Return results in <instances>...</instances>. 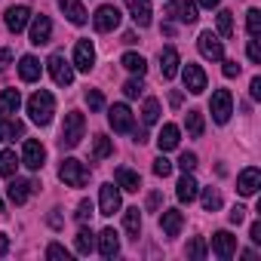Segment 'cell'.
<instances>
[{"label":"cell","mask_w":261,"mask_h":261,"mask_svg":"<svg viewBox=\"0 0 261 261\" xmlns=\"http://www.w3.org/2000/svg\"><path fill=\"white\" fill-rule=\"evenodd\" d=\"M28 114H31V120H34L37 126H46V123L53 120V114H56V98H53V92L37 89V92L28 98Z\"/></svg>","instance_id":"1"},{"label":"cell","mask_w":261,"mask_h":261,"mask_svg":"<svg viewBox=\"0 0 261 261\" xmlns=\"http://www.w3.org/2000/svg\"><path fill=\"white\" fill-rule=\"evenodd\" d=\"M83 133H86V120H83V114H80V111H71V114H65V126H62V139H59V145H62V148H77L80 139H83Z\"/></svg>","instance_id":"2"},{"label":"cell","mask_w":261,"mask_h":261,"mask_svg":"<svg viewBox=\"0 0 261 261\" xmlns=\"http://www.w3.org/2000/svg\"><path fill=\"white\" fill-rule=\"evenodd\" d=\"M59 178H62L68 188H83V185L89 181V169H86L80 160L68 157V160H62V166H59Z\"/></svg>","instance_id":"3"},{"label":"cell","mask_w":261,"mask_h":261,"mask_svg":"<svg viewBox=\"0 0 261 261\" xmlns=\"http://www.w3.org/2000/svg\"><path fill=\"white\" fill-rule=\"evenodd\" d=\"M46 65H49V74H53V80H56L59 86H71V83H74V65H71L62 53H53Z\"/></svg>","instance_id":"4"},{"label":"cell","mask_w":261,"mask_h":261,"mask_svg":"<svg viewBox=\"0 0 261 261\" xmlns=\"http://www.w3.org/2000/svg\"><path fill=\"white\" fill-rule=\"evenodd\" d=\"M108 123H111L114 133H133V129H136V120H133L129 105H114L108 111Z\"/></svg>","instance_id":"5"},{"label":"cell","mask_w":261,"mask_h":261,"mask_svg":"<svg viewBox=\"0 0 261 261\" xmlns=\"http://www.w3.org/2000/svg\"><path fill=\"white\" fill-rule=\"evenodd\" d=\"M209 108H212V120H215V123H227L230 114H233V98H230V92H227V89H215Z\"/></svg>","instance_id":"6"},{"label":"cell","mask_w":261,"mask_h":261,"mask_svg":"<svg viewBox=\"0 0 261 261\" xmlns=\"http://www.w3.org/2000/svg\"><path fill=\"white\" fill-rule=\"evenodd\" d=\"M166 16H169L172 22L194 25V22H197V4H191V0H172V4L166 7Z\"/></svg>","instance_id":"7"},{"label":"cell","mask_w":261,"mask_h":261,"mask_svg":"<svg viewBox=\"0 0 261 261\" xmlns=\"http://www.w3.org/2000/svg\"><path fill=\"white\" fill-rule=\"evenodd\" d=\"M92 25H95V31H101V34L114 31V28L120 25V10H117V7H111V4L98 7V10H95V16H92Z\"/></svg>","instance_id":"8"},{"label":"cell","mask_w":261,"mask_h":261,"mask_svg":"<svg viewBox=\"0 0 261 261\" xmlns=\"http://www.w3.org/2000/svg\"><path fill=\"white\" fill-rule=\"evenodd\" d=\"M197 46H200L203 59H212V62H221V59H224V43H221L212 31H203V34L197 37Z\"/></svg>","instance_id":"9"},{"label":"cell","mask_w":261,"mask_h":261,"mask_svg":"<svg viewBox=\"0 0 261 261\" xmlns=\"http://www.w3.org/2000/svg\"><path fill=\"white\" fill-rule=\"evenodd\" d=\"M22 163L28 166V169H43V163H46V148L40 145V142H34V139H28L25 142V148H22Z\"/></svg>","instance_id":"10"},{"label":"cell","mask_w":261,"mask_h":261,"mask_svg":"<svg viewBox=\"0 0 261 261\" xmlns=\"http://www.w3.org/2000/svg\"><path fill=\"white\" fill-rule=\"evenodd\" d=\"M181 77H185V89H188V92L200 95V92L206 89V71H203L200 65L188 62V65H185V71H181Z\"/></svg>","instance_id":"11"},{"label":"cell","mask_w":261,"mask_h":261,"mask_svg":"<svg viewBox=\"0 0 261 261\" xmlns=\"http://www.w3.org/2000/svg\"><path fill=\"white\" fill-rule=\"evenodd\" d=\"M92 65H95V46H92L89 40H80V43L74 46V68L83 71V74H89Z\"/></svg>","instance_id":"12"},{"label":"cell","mask_w":261,"mask_h":261,"mask_svg":"<svg viewBox=\"0 0 261 261\" xmlns=\"http://www.w3.org/2000/svg\"><path fill=\"white\" fill-rule=\"evenodd\" d=\"M212 252H215L221 261L233 258V255H237V237L227 233V230H218V233L212 237Z\"/></svg>","instance_id":"13"},{"label":"cell","mask_w":261,"mask_h":261,"mask_svg":"<svg viewBox=\"0 0 261 261\" xmlns=\"http://www.w3.org/2000/svg\"><path fill=\"white\" fill-rule=\"evenodd\" d=\"M4 22H7V28H10L13 34H19V31H25V25L31 22V10H28L25 4L10 7V10H7V16H4Z\"/></svg>","instance_id":"14"},{"label":"cell","mask_w":261,"mask_h":261,"mask_svg":"<svg viewBox=\"0 0 261 261\" xmlns=\"http://www.w3.org/2000/svg\"><path fill=\"white\" fill-rule=\"evenodd\" d=\"M34 191H37V185H34V181H28V178H13V181H10V188H7L10 203H16V206H22Z\"/></svg>","instance_id":"15"},{"label":"cell","mask_w":261,"mask_h":261,"mask_svg":"<svg viewBox=\"0 0 261 261\" xmlns=\"http://www.w3.org/2000/svg\"><path fill=\"white\" fill-rule=\"evenodd\" d=\"M98 209H101V215H114L120 209V188L101 185V191H98Z\"/></svg>","instance_id":"16"},{"label":"cell","mask_w":261,"mask_h":261,"mask_svg":"<svg viewBox=\"0 0 261 261\" xmlns=\"http://www.w3.org/2000/svg\"><path fill=\"white\" fill-rule=\"evenodd\" d=\"M126 10L133 13V22L139 25V28H148L151 25V0H126Z\"/></svg>","instance_id":"17"},{"label":"cell","mask_w":261,"mask_h":261,"mask_svg":"<svg viewBox=\"0 0 261 261\" xmlns=\"http://www.w3.org/2000/svg\"><path fill=\"white\" fill-rule=\"evenodd\" d=\"M49 37H53L49 16H34V22H31V43L34 46H43V43H49Z\"/></svg>","instance_id":"18"},{"label":"cell","mask_w":261,"mask_h":261,"mask_svg":"<svg viewBox=\"0 0 261 261\" xmlns=\"http://www.w3.org/2000/svg\"><path fill=\"white\" fill-rule=\"evenodd\" d=\"M258 188H261V172H258L255 166L243 169V172H240V178H237V191H240L243 197H252Z\"/></svg>","instance_id":"19"},{"label":"cell","mask_w":261,"mask_h":261,"mask_svg":"<svg viewBox=\"0 0 261 261\" xmlns=\"http://www.w3.org/2000/svg\"><path fill=\"white\" fill-rule=\"evenodd\" d=\"M178 65H181V59H178L175 46L160 49V74H163V80H172V77L178 74Z\"/></svg>","instance_id":"20"},{"label":"cell","mask_w":261,"mask_h":261,"mask_svg":"<svg viewBox=\"0 0 261 261\" xmlns=\"http://www.w3.org/2000/svg\"><path fill=\"white\" fill-rule=\"evenodd\" d=\"M175 194H178V200H181V203H194V200H197V194H200L197 178H194L191 172H185V175L178 178V185H175Z\"/></svg>","instance_id":"21"},{"label":"cell","mask_w":261,"mask_h":261,"mask_svg":"<svg viewBox=\"0 0 261 261\" xmlns=\"http://www.w3.org/2000/svg\"><path fill=\"white\" fill-rule=\"evenodd\" d=\"M160 227H163L166 237H178L181 227H185V215H181L178 209H166V212L160 215Z\"/></svg>","instance_id":"22"},{"label":"cell","mask_w":261,"mask_h":261,"mask_svg":"<svg viewBox=\"0 0 261 261\" xmlns=\"http://www.w3.org/2000/svg\"><path fill=\"white\" fill-rule=\"evenodd\" d=\"M59 10L68 16V22H71V25H86V19H89L80 0H59Z\"/></svg>","instance_id":"23"},{"label":"cell","mask_w":261,"mask_h":261,"mask_svg":"<svg viewBox=\"0 0 261 261\" xmlns=\"http://www.w3.org/2000/svg\"><path fill=\"white\" fill-rule=\"evenodd\" d=\"M98 252H101L105 258H114V255L120 252V237H117L114 227H105V230L98 233Z\"/></svg>","instance_id":"24"},{"label":"cell","mask_w":261,"mask_h":261,"mask_svg":"<svg viewBox=\"0 0 261 261\" xmlns=\"http://www.w3.org/2000/svg\"><path fill=\"white\" fill-rule=\"evenodd\" d=\"M157 148H160L163 154L178 148V126H175V123H166V126L160 129V136H157Z\"/></svg>","instance_id":"25"},{"label":"cell","mask_w":261,"mask_h":261,"mask_svg":"<svg viewBox=\"0 0 261 261\" xmlns=\"http://www.w3.org/2000/svg\"><path fill=\"white\" fill-rule=\"evenodd\" d=\"M22 136H25V123L13 120V117H4V123H0V142H13V139H22Z\"/></svg>","instance_id":"26"},{"label":"cell","mask_w":261,"mask_h":261,"mask_svg":"<svg viewBox=\"0 0 261 261\" xmlns=\"http://www.w3.org/2000/svg\"><path fill=\"white\" fill-rule=\"evenodd\" d=\"M19 105H22L19 89H4L0 92V117H13L19 111Z\"/></svg>","instance_id":"27"},{"label":"cell","mask_w":261,"mask_h":261,"mask_svg":"<svg viewBox=\"0 0 261 261\" xmlns=\"http://www.w3.org/2000/svg\"><path fill=\"white\" fill-rule=\"evenodd\" d=\"M19 77H22L25 83L40 80V62H37L34 56H22V59H19Z\"/></svg>","instance_id":"28"},{"label":"cell","mask_w":261,"mask_h":261,"mask_svg":"<svg viewBox=\"0 0 261 261\" xmlns=\"http://www.w3.org/2000/svg\"><path fill=\"white\" fill-rule=\"evenodd\" d=\"M117 188H120V191H129V194H133V191H139V188H142V175L123 166V169H117Z\"/></svg>","instance_id":"29"},{"label":"cell","mask_w":261,"mask_h":261,"mask_svg":"<svg viewBox=\"0 0 261 261\" xmlns=\"http://www.w3.org/2000/svg\"><path fill=\"white\" fill-rule=\"evenodd\" d=\"M123 227H126V233L133 237V240H139V233H142V212H139V209H126Z\"/></svg>","instance_id":"30"},{"label":"cell","mask_w":261,"mask_h":261,"mask_svg":"<svg viewBox=\"0 0 261 261\" xmlns=\"http://www.w3.org/2000/svg\"><path fill=\"white\" fill-rule=\"evenodd\" d=\"M120 65H123V68H126L129 74H139V77H142V74L148 71V62H145V59H142L139 53H126V56L120 59Z\"/></svg>","instance_id":"31"},{"label":"cell","mask_w":261,"mask_h":261,"mask_svg":"<svg viewBox=\"0 0 261 261\" xmlns=\"http://www.w3.org/2000/svg\"><path fill=\"white\" fill-rule=\"evenodd\" d=\"M74 246H77V252H80V255H89V252H92V246H95L92 230H89V227H80V230H77V237H74Z\"/></svg>","instance_id":"32"},{"label":"cell","mask_w":261,"mask_h":261,"mask_svg":"<svg viewBox=\"0 0 261 261\" xmlns=\"http://www.w3.org/2000/svg\"><path fill=\"white\" fill-rule=\"evenodd\" d=\"M22 160L16 157V151H4L0 154V175H7V178H13L16 175V166H19Z\"/></svg>","instance_id":"33"},{"label":"cell","mask_w":261,"mask_h":261,"mask_svg":"<svg viewBox=\"0 0 261 261\" xmlns=\"http://www.w3.org/2000/svg\"><path fill=\"white\" fill-rule=\"evenodd\" d=\"M142 120H145V126H154V123L160 120V101H157V98H145Z\"/></svg>","instance_id":"34"},{"label":"cell","mask_w":261,"mask_h":261,"mask_svg":"<svg viewBox=\"0 0 261 261\" xmlns=\"http://www.w3.org/2000/svg\"><path fill=\"white\" fill-rule=\"evenodd\" d=\"M114 154V142L108 136H95V148H92V160H105Z\"/></svg>","instance_id":"35"},{"label":"cell","mask_w":261,"mask_h":261,"mask_svg":"<svg viewBox=\"0 0 261 261\" xmlns=\"http://www.w3.org/2000/svg\"><path fill=\"white\" fill-rule=\"evenodd\" d=\"M185 123H188V133H191L194 139H200V136H203V129H206V123H203V114H200V111H188Z\"/></svg>","instance_id":"36"},{"label":"cell","mask_w":261,"mask_h":261,"mask_svg":"<svg viewBox=\"0 0 261 261\" xmlns=\"http://www.w3.org/2000/svg\"><path fill=\"white\" fill-rule=\"evenodd\" d=\"M203 209H206V212H218V209H221V194H218V188H206V191H203Z\"/></svg>","instance_id":"37"},{"label":"cell","mask_w":261,"mask_h":261,"mask_svg":"<svg viewBox=\"0 0 261 261\" xmlns=\"http://www.w3.org/2000/svg\"><path fill=\"white\" fill-rule=\"evenodd\" d=\"M218 34L221 37H230L233 34V13L230 10H221L218 13Z\"/></svg>","instance_id":"38"},{"label":"cell","mask_w":261,"mask_h":261,"mask_svg":"<svg viewBox=\"0 0 261 261\" xmlns=\"http://www.w3.org/2000/svg\"><path fill=\"white\" fill-rule=\"evenodd\" d=\"M246 28H249L252 37L261 34V13H258V10H249V13H246Z\"/></svg>","instance_id":"39"},{"label":"cell","mask_w":261,"mask_h":261,"mask_svg":"<svg viewBox=\"0 0 261 261\" xmlns=\"http://www.w3.org/2000/svg\"><path fill=\"white\" fill-rule=\"evenodd\" d=\"M86 105H89V111H101L105 108V95L98 89H86Z\"/></svg>","instance_id":"40"},{"label":"cell","mask_w":261,"mask_h":261,"mask_svg":"<svg viewBox=\"0 0 261 261\" xmlns=\"http://www.w3.org/2000/svg\"><path fill=\"white\" fill-rule=\"evenodd\" d=\"M188 258H197V261H200V258H206V243H203L200 237L188 243Z\"/></svg>","instance_id":"41"},{"label":"cell","mask_w":261,"mask_h":261,"mask_svg":"<svg viewBox=\"0 0 261 261\" xmlns=\"http://www.w3.org/2000/svg\"><path fill=\"white\" fill-rule=\"evenodd\" d=\"M46 258H56V261H68V258H71V252H68L65 246H59V243H49V249H46Z\"/></svg>","instance_id":"42"},{"label":"cell","mask_w":261,"mask_h":261,"mask_svg":"<svg viewBox=\"0 0 261 261\" xmlns=\"http://www.w3.org/2000/svg\"><path fill=\"white\" fill-rule=\"evenodd\" d=\"M123 92H126V98H139V95L145 92V86H142V77H139V80H129V83L123 86Z\"/></svg>","instance_id":"43"},{"label":"cell","mask_w":261,"mask_h":261,"mask_svg":"<svg viewBox=\"0 0 261 261\" xmlns=\"http://www.w3.org/2000/svg\"><path fill=\"white\" fill-rule=\"evenodd\" d=\"M169 172H172V163H169L166 157H157V160H154V175H160V178H166Z\"/></svg>","instance_id":"44"},{"label":"cell","mask_w":261,"mask_h":261,"mask_svg":"<svg viewBox=\"0 0 261 261\" xmlns=\"http://www.w3.org/2000/svg\"><path fill=\"white\" fill-rule=\"evenodd\" d=\"M89 218H92V203H89V200H80V206H77V221L86 224Z\"/></svg>","instance_id":"45"},{"label":"cell","mask_w":261,"mask_h":261,"mask_svg":"<svg viewBox=\"0 0 261 261\" xmlns=\"http://www.w3.org/2000/svg\"><path fill=\"white\" fill-rule=\"evenodd\" d=\"M178 166H181L185 172H194V169H197V154H181Z\"/></svg>","instance_id":"46"},{"label":"cell","mask_w":261,"mask_h":261,"mask_svg":"<svg viewBox=\"0 0 261 261\" xmlns=\"http://www.w3.org/2000/svg\"><path fill=\"white\" fill-rule=\"evenodd\" d=\"M249 59H252V62H255V65H258V62H261V46H258V40H255V37H252V40H249Z\"/></svg>","instance_id":"47"},{"label":"cell","mask_w":261,"mask_h":261,"mask_svg":"<svg viewBox=\"0 0 261 261\" xmlns=\"http://www.w3.org/2000/svg\"><path fill=\"white\" fill-rule=\"evenodd\" d=\"M13 65V53L10 49H0V71H7Z\"/></svg>","instance_id":"48"},{"label":"cell","mask_w":261,"mask_h":261,"mask_svg":"<svg viewBox=\"0 0 261 261\" xmlns=\"http://www.w3.org/2000/svg\"><path fill=\"white\" fill-rule=\"evenodd\" d=\"M224 77H240V65L237 62H224Z\"/></svg>","instance_id":"49"},{"label":"cell","mask_w":261,"mask_h":261,"mask_svg":"<svg viewBox=\"0 0 261 261\" xmlns=\"http://www.w3.org/2000/svg\"><path fill=\"white\" fill-rule=\"evenodd\" d=\"M243 218H246V209H243V206H233V209H230V221H233V224H240Z\"/></svg>","instance_id":"50"},{"label":"cell","mask_w":261,"mask_h":261,"mask_svg":"<svg viewBox=\"0 0 261 261\" xmlns=\"http://www.w3.org/2000/svg\"><path fill=\"white\" fill-rule=\"evenodd\" d=\"M249 92H252V98H261V77H255V80H252Z\"/></svg>","instance_id":"51"},{"label":"cell","mask_w":261,"mask_h":261,"mask_svg":"<svg viewBox=\"0 0 261 261\" xmlns=\"http://www.w3.org/2000/svg\"><path fill=\"white\" fill-rule=\"evenodd\" d=\"M7 252H10V237H7V233H0V258H4Z\"/></svg>","instance_id":"52"},{"label":"cell","mask_w":261,"mask_h":261,"mask_svg":"<svg viewBox=\"0 0 261 261\" xmlns=\"http://www.w3.org/2000/svg\"><path fill=\"white\" fill-rule=\"evenodd\" d=\"M252 240L261 243V221H252Z\"/></svg>","instance_id":"53"},{"label":"cell","mask_w":261,"mask_h":261,"mask_svg":"<svg viewBox=\"0 0 261 261\" xmlns=\"http://www.w3.org/2000/svg\"><path fill=\"white\" fill-rule=\"evenodd\" d=\"M49 224H53V227H62V215H59V209H53V215H49Z\"/></svg>","instance_id":"54"},{"label":"cell","mask_w":261,"mask_h":261,"mask_svg":"<svg viewBox=\"0 0 261 261\" xmlns=\"http://www.w3.org/2000/svg\"><path fill=\"white\" fill-rule=\"evenodd\" d=\"M148 206L157 209V206H160V194H151V197H148Z\"/></svg>","instance_id":"55"},{"label":"cell","mask_w":261,"mask_h":261,"mask_svg":"<svg viewBox=\"0 0 261 261\" xmlns=\"http://www.w3.org/2000/svg\"><path fill=\"white\" fill-rule=\"evenodd\" d=\"M221 0H200V7H206V10H212V7H218Z\"/></svg>","instance_id":"56"},{"label":"cell","mask_w":261,"mask_h":261,"mask_svg":"<svg viewBox=\"0 0 261 261\" xmlns=\"http://www.w3.org/2000/svg\"><path fill=\"white\" fill-rule=\"evenodd\" d=\"M0 212H4V200H0Z\"/></svg>","instance_id":"57"}]
</instances>
